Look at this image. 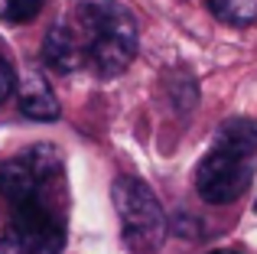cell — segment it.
<instances>
[{"label": "cell", "instance_id": "cell-1", "mask_svg": "<svg viewBox=\"0 0 257 254\" xmlns=\"http://www.w3.org/2000/svg\"><path fill=\"white\" fill-rule=\"evenodd\" d=\"M72 30L85 56V69L98 78H114L134 62L137 20L120 0H75Z\"/></svg>", "mask_w": 257, "mask_h": 254}, {"label": "cell", "instance_id": "cell-2", "mask_svg": "<svg viewBox=\"0 0 257 254\" xmlns=\"http://www.w3.org/2000/svg\"><path fill=\"white\" fill-rule=\"evenodd\" d=\"M257 166V124L251 117H228L215 131L208 153L195 166V189L205 202L225 205L244 196Z\"/></svg>", "mask_w": 257, "mask_h": 254}, {"label": "cell", "instance_id": "cell-3", "mask_svg": "<svg viewBox=\"0 0 257 254\" xmlns=\"http://www.w3.org/2000/svg\"><path fill=\"white\" fill-rule=\"evenodd\" d=\"M65 248V192L20 202L7 209L0 254H62Z\"/></svg>", "mask_w": 257, "mask_h": 254}, {"label": "cell", "instance_id": "cell-4", "mask_svg": "<svg viewBox=\"0 0 257 254\" xmlns=\"http://www.w3.org/2000/svg\"><path fill=\"white\" fill-rule=\"evenodd\" d=\"M111 199L117 209L124 241L134 254H153L160 251L166 238V215L157 192L137 176H117L111 186Z\"/></svg>", "mask_w": 257, "mask_h": 254}, {"label": "cell", "instance_id": "cell-5", "mask_svg": "<svg viewBox=\"0 0 257 254\" xmlns=\"http://www.w3.org/2000/svg\"><path fill=\"white\" fill-rule=\"evenodd\" d=\"M43 62L46 69L59 72V75H72V72L85 69V56L72 23H56L43 39Z\"/></svg>", "mask_w": 257, "mask_h": 254}, {"label": "cell", "instance_id": "cell-6", "mask_svg": "<svg viewBox=\"0 0 257 254\" xmlns=\"http://www.w3.org/2000/svg\"><path fill=\"white\" fill-rule=\"evenodd\" d=\"M20 111H23L26 117H33V121H56V117L62 114L52 88L39 75H26V85H23V91H20Z\"/></svg>", "mask_w": 257, "mask_h": 254}, {"label": "cell", "instance_id": "cell-7", "mask_svg": "<svg viewBox=\"0 0 257 254\" xmlns=\"http://www.w3.org/2000/svg\"><path fill=\"white\" fill-rule=\"evenodd\" d=\"M215 17L231 26H247L257 20V0H208Z\"/></svg>", "mask_w": 257, "mask_h": 254}, {"label": "cell", "instance_id": "cell-8", "mask_svg": "<svg viewBox=\"0 0 257 254\" xmlns=\"http://www.w3.org/2000/svg\"><path fill=\"white\" fill-rule=\"evenodd\" d=\"M46 0H4L0 7V23H10V26H20V23H30L33 17H39Z\"/></svg>", "mask_w": 257, "mask_h": 254}, {"label": "cell", "instance_id": "cell-9", "mask_svg": "<svg viewBox=\"0 0 257 254\" xmlns=\"http://www.w3.org/2000/svg\"><path fill=\"white\" fill-rule=\"evenodd\" d=\"M13 91H17V72H13V65L4 59V52H0V104H4Z\"/></svg>", "mask_w": 257, "mask_h": 254}, {"label": "cell", "instance_id": "cell-10", "mask_svg": "<svg viewBox=\"0 0 257 254\" xmlns=\"http://www.w3.org/2000/svg\"><path fill=\"white\" fill-rule=\"evenodd\" d=\"M212 254H234V251H212Z\"/></svg>", "mask_w": 257, "mask_h": 254}, {"label": "cell", "instance_id": "cell-11", "mask_svg": "<svg viewBox=\"0 0 257 254\" xmlns=\"http://www.w3.org/2000/svg\"><path fill=\"white\" fill-rule=\"evenodd\" d=\"M254 215H257V199H254Z\"/></svg>", "mask_w": 257, "mask_h": 254}, {"label": "cell", "instance_id": "cell-12", "mask_svg": "<svg viewBox=\"0 0 257 254\" xmlns=\"http://www.w3.org/2000/svg\"><path fill=\"white\" fill-rule=\"evenodd\" d=\"M0 49H4V46H0Z\"/></svg>", "mask_w": 257, "mask_h": 254}]
</instances>
